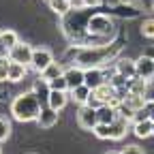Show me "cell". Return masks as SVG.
Returning <instances> with one entry per match:
<instances>
[{
	"label": "cell",
	"instance_id": "cell-1",
	"mask_svg": "<svg viewBox=\"0 0 154 154\" xmlns=\"http://www.w3.org/2000/svg\"><path fill=\"white\" fill-rule=\"evenodd\" d=\"M41 107H43V101L30 90V92L17 94L15 99H13V103H11V113H13V118L19 120V122H32V120L38 118Z\"/></svg>",
	"mask_w": 154,
	"mask_h": 154
},
{
	"label": "cell",
	"instance_id": "cell-37",
	"mask_svg": "<svg viewBox=\"0 0 154 154\" xmlns=\"http://www.w3.org/2000/svg\"><path fill=\"white\" fill-rule=\"evenodd\" d=\"M152 7H154V2H152Z\"/></svg>",
	"mask_w": 154,
	"mask_h": 154
},
{
	"label": "cell",
	"instance_id": "cell-12",
	"mask_svg": "<svg viewBox=\"0 0 154 154\" xmlns=\"http://www.w3.org/2000/svg\"><path fill=\"white\" fill-rule=\"evenodd\" d=\"M69 103V90H51L47 96V105L60 111L64 105Z\"/></svg>",
	"mask_w": 154,
	"mask_h": 154
},
{
	"label": "cell",
	"instance_id": "cell-11",
	"mask_svg": "<svg viewBox=\"0 0 154 154\" xmlns=\"http://www.w3.org/2000/svg\"><path fill=\"white\" fill-rule=\"evenodd\" d=\"M116 73L122 75L124 79H133L137 75V69H135V60H128V58H120L116 62Z\"/></svg>",
	"mask_w": 154,
	"mask_h": 154
},
{
	"label": "cell",
	"instance_id": "cell-32",
	"mask_svg": "<svg viewBox=\"0 0 154 154\" xmlns=\"http://www.w3.org/2000/svg\"><path fill=\"white\" fill-rule=\"evenodd\" d=\"M148 109H150V118L154 120V101H152V103H148Z\"/></svg>",
	"mask_w": 154,
	"mask_h": 154
},
{
	"label": "cell",
	"instance_id": "cell-20",
	"mask_svg": "<svg viewBox=\"0 0 154 154\" xmlns=\"http://www.w3.org/2000/svg\"><path fill=\"white\" fill-rule=\"evenodd\" d=\"M148 82H150V79H141V77L135 75L133 79H131V84H128V92H131V94H139V96H143Z\"/></svg>",
	"mask_w": 154,
	"mask_h": 154
},
{
	"label": "cell",
	"instance_id": "cell-8",
	"mask_svg": "<svg viewBox=\"0 0 154 154\" xmlns=\"http://www.w3.org/2000/svg\"><path fill=\"white\" fill-rule=\"evenodd\" d=\"M135 69H137V77L141 79H152L154 77V58L150 56H141L135 60Z\"/></svg>",
	"mask_w": 154,
	"mask_h": 154
},
{
	"label": "cell",
	"instance_id": "cell-19",
	"mask_svg": "<svg viewBox=\"0 0 154 154\" xmlns=\"http://www.w3.org/2000/svg\"><path fill=\"white\" fill-rule=\"evenodd\" d=\"M69 92H71V96H73V101L79 103V105H86L88 99H90V94H92V90H90L86 84L77 86V88H73V90H69Z\"/></svg>",
	"mask_w": 154,
	"mask_h": 154
},
{
	"label": "cell",
	"instance_id": "cell-7",
	"mask_svg": "<svg viewBox=\"0 0 154 154\" xmlns=\"http://www.w3.org/2000/svg\"><path fill=\"white\" fill-rule=\"evenodd\" d=\"M84 84H86L90 90L103 86V84H105V75H103L101 66H88V69H84Z\"/></svg>",
	"mask_w": 154,
	"mask_h": 154
},
{
	"label": "cell",
	"instance_id": "cell-33",
	"mask_svg": "<svg viewBox=\"0 0 154 154\" xmlns=\"http://www.w3.org/2000/svg\"><path fill=\"white\" fill-rule=\"evenodd\" d=\"M152 137H154V120H152Z\"/></svg>",
	"mask_w": 154,
	"mask_h": 154
},
{
	"label": "cell",
	"instance_id": "cell-30",
	"mask_svg": "<svg viewBox=\"0 0 154 154\" xmlns=\"http://www.w3.org/2000/svg\"><path fill=\"white\" fill-rule=\"evenodd\" d=\"M86 7V2H84V0H71V9H84Z\"/></svg>",
	"mask_w": 154,
	"mask_h": 154
},
{
	"label": "cell",
	"instance_id": "cell-3",
	"mask_svg": "<svg viewBox=\"0 0 154 154\" xmlns=\"http://www.w3.org/2000/svg\"><path fill=\"white\" fill-rule=\"evenodd\" d=\"M92 36H107L113 32V22L107 15H92L88 19V28H86Z\"/></svg>",
	"mask_w": 154,
	"mask_h": 154
},
{
	"label": "cell",
	"instance_id": "cell-10",
	"mask_svg": "<svg viewBox=\"0 0 154 154\" xmlns=\"http://www.w3.org/2000/svg\"><path fill=\"white\" fill-rule=\"evenodd\" d=\"M19 43V38L13 30H2V34H0V56H7L11 54V49Z\"/></svg>",
	"mask_w": 154,
	"mask_h": 154
},
{
	"label": "cell",
	"instance_id": "cell-35",
	"mask_svg": "<svg viewBox=\"0 0 154 154\" xmlns=\"http://www.w3.org/2000/svg\"><path fill=\"white\" fill-rule=\"evenodd\" d=\"M0 154H2V148H0Z\"/></svg>",
	"mask_w": 154,
	"mask_h": 154
},
{
	"label": "cell",
	"instance_id": "cell-16",
	"mask_svg": "<svg viewBox=\"0 0 154 154\" xmlns=\"http://www.w3.org/2000/svg\"><path fill=\"white\" fill-rule=\"evenodd\" d=\"M133 133L137 135L139 139L152 137V118H146V120H137V122L133 124Z\"/></svg>",
	"mask_w": 154,
	"mask_h": 154
},
{
	"label": "cell",
	"instance_id": "cell-23",
	"mask_svg": "<svg viewBox=\"0 0 154 154\" xmlns=\"http://www.w3.org/2000/svg\"><path fill=\"white\" fill-rule=\"evenodd\" d=\"M92 133H94L99 139H111V126H109V124L99 122V124H96V126L92 128Z\"/></svg>",
	"mask_w": 154,
	"mask_h": 154
},
{
	"label": "cell",
	"instance_id": "cell-36",
	"mask_svg": "<svg viewBox=\"0 0 154 154\" xmlns=\"http://www.w3.org/2000/svg\"><path fill=\"white\" fill-rule=\"evenodd\" d=\"M109 154H113V152H109Z\"/></svg>",
	"mask_w": 154,
	"mask_h": 154
},
{
	"label": "cell",
	"instance_id": "cell-24",
	"mask_svg": "<svg viewBox=\"0 0 154 154\" xmlns=\"http://www.w3.org/2000/svg\"><path fill=\"white\" fill-rule=\"evenodd\" d=\"M9 69H11V58L2 56L0 58V82H9Z\"/></svg>",
	"mask_w": 154,
	"mask_h": 154
},
{
	"label": "cell",
	"instance_id": "cell-27",
	"mask_svg": "<svg viewBox=\"0 0 154 154\" xmlns=\"http://www.w3.org/2000/svg\"><path fill=\"white\" fill-rule=\"evenodd\" d=\"M11 135V122L7 118H0V141H5Z\"/></svg>",
	"mask_w": 154,
	"mask_h": 154
},
{
	"label": "cell",
	"instance_id": "cell-29",
	"mask_svg": "<svg viewBox=\"0 0 154 154\" xmlns=\"http://www.w3.org/2000/svg\"><path fill=\"white\" fill-rule=\"evenodd\" d=\"M143 99H146L148 103H152V101H154V82H148L146 92H143Z\"/></svg>",
	"mask_w": 154,
	"mask_h": 154
},
{
	"label": "cell",
	"instance_id": "cell-34",
	"mask_svg": "<svg viewBox=\"0 0 154 154\" xmlns=\"http://www.w3.org/2000/svg\"><path fill=\"white\" fill-rule=\"evenodd\" d=\"M0 34H2V28H0Z\"/></svg>",
	"mask_w": 154,
	"mask_h": 154
},
{
	"label": "cell",
	"instance_id": "cell-9",
	"mask_svg": "<svg viewBox=\"0 0 154 154\" xmlns=\"http://www.w3.org/2000/svg\"><path fill=\"white\" fill-rule=\"evenodd\" d=\"M58 122V109L49 107L47 103L41 107V113H38V118H36V124L41 126V128H51L54 124Z\"/></svg>",
	"mask_w": 154,
	"mask_h": 154
},
{
	"label": "cell",
	"instance_id": "cell-28",
	"mask_svg": "<svg viewBox=\"0 0 154 154\" xmlns=\"http://www.w3.org/2000/svg\"><path fill=\"white\" fill-rule=\"evenodd\" d=\"M120 154H146V152H143V148H139L137 143H128V146L122 148Z\"/></svg>",
	"mask_w": 154,
	"mask_h": 154
},
{
	"label": "cell",
	"instance_id": "cell-25",
	"mask_svg": "<svg viewBox=\"0 0 154 154\" xmlns=\"http://www.w3.org/2000/svg\"><path fill=\"white\" fill-rule=\"evenodd\" d=\"M49 88H51V90H69V82H66L64 73L58 75L56 79H51V82H49Z\"/></svg>",
	"mask_w": 154,
	"mask_h": 154
},
{
	"label": "cell",
	"instance_id": "cell-26",
	"mask_svg": "<svg viewBox=\"0 0 154 154\" xmlns=\"http://www.w3.org/2000/svg\"><path fill=\"white\" fill-rule=\"evenodd\" d=\"M141 34L146 38H154V19H143L141 24Z\"/></svg>",
	"mask_w": 154,
	"mask_h": 154
},
{
	"label": "cell",
	"instance_id": "cell-13",
	"mask_svg": "<svg viewBox=\"0 0 154 154\" xmlns=\"http://www.w3.org/2000/svg\"><path fill=\"white\" fill-rule=\"evenodd\" d=\"M64 77H66V82H69V90L77 88V86H82L84 84V69L79 64H75L71 69L64 71Z\"/></svg>",
	"mask_w": 154,
	"mask_h": 154
},
{
	"label": "cell",
	"instance_id": "cell-15",
	"mask_svg": "<svg viewBox=\"0 0 154 154\" xmlns=\"http://www.w3.org/2000/svg\"><path fill=\"white\" fill-rule=\"evenodd\" d=\"M128 124H131V120H126V118H122V116H118L109 126H111V139H122L124 135H126V131H128Z\"/></svg>",
	"mask_w": 154,
	"mask_h": 154
},
{
	"label": "cell",
	"instance_id": "cell-4",
	"mask_svg": "<svg viewBox=\"0 0 154 154\" xmlns=\"http://www.w3.org/2000/svg\"><path fill=\"white\" fill-rule=\"evenodd\" d=\"M77 124L86 131H92L96 124H99V116H96V109L90 105H79L77 109Z\"/></svg>",
	"mask_w": 154,
	"mask_h": 154
},
{
	"label": "cell",
	"instance_id": "cell-31",
	"mask_svg": "<svg viewBox=\"0 0 154 154\" xmlns=\"http://www.w3.org/2000/svg\"><path fill=\"white\" fill-rule=\"evenodd\" d=\"M84 2H86V7H99L101 0H84Z\"/></svg>",
	"mask_w": 154,
	"mask_h": 154
},
{
	"label": "cell",
	"instance_id": "cell-22",
	"mask_svg": "<svg viewBox=\"0 0 154 154\" xmlns=\"http://www.w3.org/2000/svg\"><path fill=\"white\" fill-rule=\"evenodd\" d=\"M49 7L58 15H66L71 11V0H49Z\"/></svg>",
	"mask_w": 154,
	"mask_h": 154
},
{
	"label": "cell",
	"instance_id": "cell-38",
	"mask_svg": "<svg viewBox=\"0 0 154 154\" xmlns=\"http://www.w3.org/2000/svg\"><path fill=\"white\" fill-rule=\"evenodd\" d=\"M0 58H2V56H0Z\"/></svg>",
	"mask_w": 154,
	"mask_h": 154
},
{
	"label": "cell",
	"instance_id": "cell-5",
	"mask_svg": "<svg viewBox=\"0 0 154 154\" xmlns=\"http://www.w3.org/2000/svg\"><path fill=\"white\" fill-rule=\"evenodd\" d=\"M51 62H54V56H51L49 49H45V47H36V49L32 51V62H30V66H32L36 73H43Z\"/></svg>",
	"mask_w": 154,
	"mask_h": 154
},
{
	"label": "cell",
	"instance_id": "cell-17",
	"mask_svg": "<svg viewBox=\"0 0 154 154\" xmlns=\"http://www.w3.org/2000/svg\"><path fill=\"white\" fill-rule=\"evenodd\" d=\"M26 73H28V66H26V64H22V62H13V60H11V69H9V82H13V84L22 82L24 77H26Z\"/></svg>",
	"mask_w": 154,
	"mask_h": 154
},
{
	"label": "cell",
	"instance_id": "cell-6",
	"mask_svg": "<svg viewBox=\"0 0 154 154\" xmlns=\"http://www.w3.org/2000/svg\"><path fill=\"white\" fill-rule=\"evenodd\" d=\"M32 47L28 45V43H17L13 49H11V54H9V58L13 62H22V64H26V66H30V62H32Z\"/></svg>",
	"mask_w": 154,
	"mask_h": 154
},
{
	"label": "cell",
	"instance_id": "cell-2",
	"mask_svg": "<svg viewBox=\"0 0 154 154\" xmlns=\"http://www.w3.org/2000/svg\"><path fill=\"white\" fill-rule=\"evenodd\" d=\"M118 47L120 45H113V47H109V45H103V47L92 45V47H86V49H82L79 54H77V64L86 66V69L88 66H101L118 51Z\"/></svg>",
	"mask_w": 154,
	"mask_h": 154
},
{
	"label": "cell",
	"instance_id": "cell-21",
	"mask_svg": "<svg viewBox=\"0 0 154 154\" xmlns=\"http://www.w3.org/2000/svg\"><path fill=\"white\" fill-rule=\"evenodd\" d=\"M62 73H64V71L60 69V64H58V62H51V64H49V66H47L43 73H38V75H41L43 79L51 82V79H56V77H58V75H62Z\"/></svg>",
	"mask_w": 154,
	"mask_h": 154
},
{
	"label": "cell",
	"instance_id": "cell-14",
	"mask_svg": "<svg viewBox=\"0 0 154 154\" xmlns=\"http://www.w3.org/2000/svg\"><path fill=\"white\" fill-rule=\"evenodd\" d=\"M96 116H99V122L103 124H111L116 118H118V107H113L111 103H105L96 109Z\"/></svg>",
	"mask_w": 154,
	"mask_h": 154
},
{
	"label": "cell",
	"instance_id": "cell-18",
	"mask_svg": "<svg viewBox=\"0 0 154 154\" xmlns=\"http://www.w3.org/2000/svg\"><path fill=\"white\" fill-rule=\"evenodd\" d=\"M32 92L41 99L43 103H47V96H49V92H51V88H49V82L47 79H43V77H38V79L34 82V86H32Z\"/></svg>",
	"mask_w": 154,
	"mask_h": 154
}]
</instances>
